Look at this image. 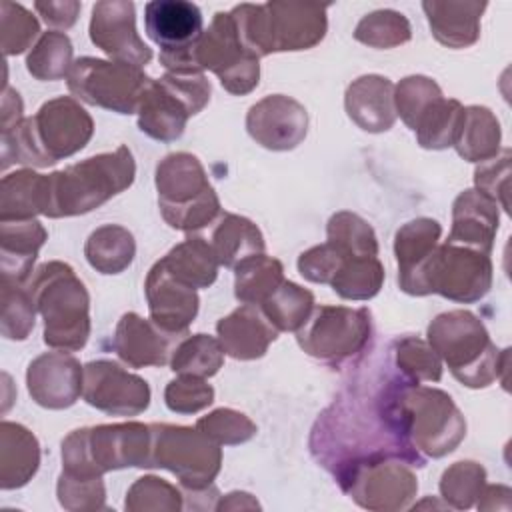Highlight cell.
Here are the masks:
<instances>
[{"label": "cell", "instance_id": "obj_1", "mask_svg": "<svg viewBox=\"0 0 512 512\" xmlns=\"http://www.w3.org/2000/svg\"><path fill=\"white\" fill-rule=\"evenodd\" d=\"M90 114L72 98H54L24 118L18 126L2 132V168L10 162L28 166H52L58 160L82 150L92 138Z\"/></svg>", "mask_w": 512, "mask_h": 512}, {"label": "cell", "instance_id": "obj_2", "mask_svg": "<svg viewBox=\"0 0 512 512\" xmlns=\"http://www.w3.org/2000/svg\"><path fill=\"white\" fill-rule=\"evenodd\" d=\"M384 396L394 428L416 452L440 458L452 452L466 434L460 410L442 390L402 378L388 382Z\"/></svg>", "mask_w": 512, "mask_h": 512}, {"label": "cell", "instance_id": "obj_3", "mask_svg": "<svg viewBox=\"0 0 512 512\" xmlns=\"http://www.w3.org/2000/svg\"><path fill=\"white\" fill-rule=\"evenodd\" d=\"M238 36L256 58L272 52L308 50L326 34V6L296 2L240 4L230 10Z\"/></svg>", "mask_w": 512, "mask_h": 512}, {"label": "cell", "instance_id": "obj_4", "mask_svg": "<svg viewBox=\"0 0 512 512\" xmlns=\"http://www.w3.org/2000/svg\"><path fill=\"white\" fill-rule=\"evenodd\" d=\"M136 174V164L128 146L114 152L86 158L62 172L48 174L46 216H78L102 206L112 196L126 190Z\"/></svg>", "mask_w": 512, "mask_h": 512}, {"label": "cell", "instance_id": "obj_5", "mask_svg": "<svg viewBox=\"0 0 512 512\" xmlns=\"http://www.w3.org/2000/svg\"><path fill=\"white\" fill-rule=\"evenodd\" d=\"M26 288L44 318V342L64 352L84 348L90 336V298L74 270L58 260L46 262Z\"/></svg>", "mask_w": 512, "mask_h": 512}, {"label": "cell", "instance_id": "obj_6", "mask_svg": "<svg viewBox=\"0 0 512 512\" xmlns=\"http://www.w3.org/2000/svg\"><path fill=\"white\" fill-rule=\"evenodd\" d=\"M62 462L64 472L86 478L126 466L148 468L150 426L126 422L74 430L62 442Z\"/></svg>", "mask_w": 512, "mask_h": 512}, {"label": "cell", "instance_id": "obj_7", "mask_svg": "<svg viewBox=\"0 0 512 512\" xmlns=\"http://www.w3.org/2000/svg\"><path fill=\"white\" fill-rule=\"evenodd\" d=\"M428 342L458 382L484 388L498 378L500 352L472 312L452 310L436 316L428 326Z\"/></svg>", "mask_w": 512, "mask_h": 512}, {"label": "cell", "instance_id": "obj_8", "mask_svg": "<svg viewBox=\"0 0 512 512\" xmlns=\"http://www.w3.org/2000/svg\"><path fill=\"white\" fill-rule=\"evenodd\" d=\"M158 204L164 220L178 230L198 232L220 216V202L200 160L188 152L168 154L156 168Z\"/></svg>", "mask_w": 512, "mask_h": 512}, {"label": "cell", "instance_id": "obj_9", "mask_svg": "<svg viewBox=\"0 0 512 512\" xmlns=\"http://www.w3.org/2000/svg\"><path fill=\"white\" fill-rule=\"evenodd\" d=\"M210 100V82L202 72H166L152 80L138 108V126L154 140L172 142L182 136L186 120Z\"/></svg>", "mask_w": 512, "mask_h": 512}, {"label": "cell", "instance_id": "obj_10", "mask_svg": "<svg viewBox=\"0 0 512 512\" xmlns=\"http://www.w3.org/2000/svg\"><path fill=\"white\" fill-rule=\"evenodd\" d=\"M220 448L198 428L150 424V462L174 472L188 490H206L220 470Z\"/></svg>", "mask_w": 512, "mask_h": 512}, {"label": "cell", "instance_id": "obj_11", "mask_svg": "<svg viewBox=\"0 0 512 512\" xmlns=\"http://www.w3.org/2000/svg\"><path fill=\"white\" fill-rule=\"evenodd\" d=\"M68 90L86 104L118 114L138 112L146 90L152 84L138 66L108 62L84 56L68 72Z\"/></svg>", "mask_w": 512, "mask_h": 512}, {"label": "cell", "instance_id": "obj_12", "mask_svg": "<svg viewBox=\"0 0 512 512\" xmlns=\"http://www.w3.org/2000/svg\"><path fill=\"white\" fill-rule=\"evenodd\" d=\"M198 70H212L230 94H248L258 86V58L242 44L230 12H216L192 48Z\"/></svg>", "mask_w": 512, "mask_h": 512}, {"label": "cell", "instance_id": "obj_13", "mask_svg": "<svg viewBox=\"0 0 512 512\" xmlns=\"http://www.w3.org/2000/svg\"><path fill=\"white\" fill-rule=\"evenodd\" d=\"M372 320L368 308L320 306L296 330L300 348L324 362H340L364 350Z\"/></svg>", "mask_w": 512, "mask_h": 512}, {"label": "cell", "instance_id": "obj_14", "mask_svg": "<svg viewBox=\"0 0 512 512\" xmlns=\"http://www.w3.org/2000/svg\"><path fill=\"white\" fill-rule=\"evenodd\" d=\"M334 476L344 492L372 510L406 508L418 488L412 470L396 456L358 462Z\"/></svg>", "mask_w": 512, "mask_h": 512}, {"label": "cell", "instance_id": "obj_15", "mask_svg": "<svg viewBox=\"0 0 512 512\" xmlns=\"http://www.w3.org/2000/svg\"><path fill=\"white\" fill-rule=\"evenodd\" d=\"M492 262L486 252L444 242L426 266V290L454 302H476L490 290Z\"/></svg>", "mask_w": 512, "mask_h": 512}, {"label": "cell", "instance_id": "obj_16", "mask_svg": "<svg viewBox=\"0 0 512 512\" xmlns=\"http://www.w3.org/2000/svg\"><path fill=\"white\" fill-rule=\"evenodd\" d=\"M202 12L186 0H154L144 8L148 38L160 46V62L166 70L190 66L192 48L200 40Z\"/></svg>", "mask_w": 512, "mask_h": 512}, {"label": "cell", "instance_id": "obj_17", "mask_svg": "<svg viewBox=\"0 0 512 512\" xmlns=\"http://www.w3.org/2000/svg\"><path fill=\"white\" fill-rule=\"evenodd\" d=\"M82 396L90 406L112 416H136L150 404L146 380L110 360H96L84 366Z\"/></svg>", "mask_w": 512, "mask_h": 512}, {"label": "cell", "instance_id": "obj_18", "mask_svg": "<svg viewBox=\"0 0 512 512\" xmlns=\"http://www.w3.org/2000/svg\"><path fill=\"white\" fill-rule=\"evenodd\" d=\"M90 40L118 62L146 66L152 60V50L136 32L134 4L126 0H106L92 8Z\"/></svg>", "mask_w": 512, "mask_h": 512}, {"label": "cell", "instance_id": "obj_19", "mask_svg": "<svg viewBox=\"0 0 512 512\" xmlns=\"http://www.w3.org/2000/svg\"><path fill=\"white\" fill-rule=\"evenodd\" d=\"M250 136L270 150H290L298 146L308 130V114L296 100L274 94L254 104L246 118Z\"/></svg>", "mask_w": 512, "mask_h": 512}, {"label": "cell", "instance_id": "obj_20", "mask_svg": "<svg viewBox=\"0 0 512 512\" xmlns=\"http://www.w3.org/2000/svg\"><path fill=\"white\" fill-rule=\"evenodd\" d=\"M26 382L36 404L62 410L72 406L82 394L84 368L72 354L64 350L46 352L30 362Z\"/></svg>", "mask_w": 512, "mask_h": 512}, {"label": "cell", "instance_id": "obj_21", "mask_svg": "<svg viewBox=\"0 0 512 512\" xmlns=\"http://www.w3.org/2000/svg\"><path fill=\"white\" fill-rule=\"evenodd\" d=\"M186 332H170L154 320H144L134 312L120 318L114 334L116 354L130 366H164L170 364L176 346L186 338Z\"/></svg>", "mask_w": 512, "mask_h": 512}, {"label": "cell", "instance_id": "obj_22", "mask_svg": "<svg viewBox=\"0 0 512 512\" xmlns=\"http://www.w3.org/2000/svg\"><path fill=\"white\" fill-rule=\"evenodd\" d=\"M442 228L432 218H416L406 222L394 240L398 260V284L404 292L414 296L428 294L426 266L438 246Z\"/></svg>", "mask_w": 512, "mask_h": 512}, {"label": "cell", "instance_id": "obj_23", "mask_svg": "<svg viewBox=\"0 0 512 512\" xmlns=\"http://www.w3.org/2000/svg\"><path fill=\"white\" fill-rule=\"evenodd\" d=\"M150 320L170 332H186L198 314L196 288L174 278L158 260L146 278Z\"/></svg>", "mask_w": 512, "mask_h": 512}, {"label": "cell", "instance_id": "obj_24", "mask_svg": "<svg viewBox=\"0 0 512 512\" xmlns=\"http://www.w3.org/2000/svg\"><path fill=\"white\" fill-rule=\"evenodd\" d=\"M224 354L236 360H254L266 354L270 342L278 338V330L256 304H242L216 326Z\"/></svg>", "mask_w": 512, "mask_h": 512}, {"label": "cell", "instance_id": "obj_25", "mask_svg": "<svg viewBox=\"0 0 512 512\" xmlns=\"http://www.w3.org/2000/svg\"><path fill=\"white\" fill-rule=\"evenodd\" d=\"M498 230V204L478 190H464L452 206V230L446 242L490 254Z\"/></svg>", "mask_w": 512, "mask_h": 512}, {"label": "cell", "instance_id": "obj_26", "mask_svg": "<svg viewBox=\"0 0 512 512\" xmlns=\"http://www.w3.org/2000/svg\"><path fill=\"white\" fill-rule=\"evenodd\" d=\"M348 116L366 132H384L396 120L394 84L384 76H362L346 90Z\"/></svg>", "mask_w": 512, "mask_h": 512}, {"label": "cell", "instance_id": "obj_27", "mask_svg": "<svg viewBox=\"0 0 512 512\" xmlns=\"http://www.w3.org/2000/svg\"><path fill=\"white\" fill-rule=\"evenodd\" d=\"M46 238L44 226L34 218L0 222L2 280L22 284L32 272L36 254Z\"/></svg>", "mask_w": 512, "mask_h": 512}, {"label": "cell", "instance_id": "obj_28", "mask_svg": "<svg viewBox=\"0 0 512 512\" xmlns=\"http://www.w3.org/2000/svg\"><path fill=\"white\" fill-rule=\"evenodd\" d=\"M434 38L448 48H466L480 36L486 2H422Z\"/></svg>", "mask_w": 512, "mask_h": 512}, {"label": "cell", "instance_id": "obj_29", "mask_svg": "<svg viewBox=\"0 0 512 512\" xmlns=\"http://www.w3.org/2000/svg\"><path fill=\"white\" fill-rule=\"evenodd\" d=\"M218 264L234 268L242 260L264 252V238L256 224L236 214H220L202 234Z\"/></svg>", "mask_w": 512, "mask_h": 512}, {"label": "cell", "instance_id": "obj_30", "mask_svg": "<svg viewBox=\"0 0 512 512\" xmlns=\"http://www.w3.org/2000/svg\"><path fill=\"white\" fill-rule=\"evenodd\" d=\"M40 450L36 436L22 424H0V486L4 490L24 486L38 470Z\"/></svg>", "mask_w": 512, "mask_h": 512}, {"label": "cell", "instance_id": "obj_31", "mask_svg": "<svg viewBox=\"0 0 512 512\" xmlns=\"http://www.w3.org/2000/svg\"><path fill=\"white\" fill-rule=\"evenodd\" d=\"M48 210V176L18 170L2 178L0 222L30 220Z\"/></svg>", "mask_w": 512, "mask_h": 512}, {"label": "cell", "instance_id": "obj_32", "mask_svg": "<svg viewBox=\"0 0 512 512\" xmlns=\"http://www.w3.org/2000/svg\"><path fill=\"white\" fill-rule=\"evenodd\" d=\"M160 262L174 278L192 288H208L216 280L220 266L212 248L198 232H190V236L160 258Z\"/></svg>", "mask_w": 512, "mask_h": 512}, {"label": "cell", "instance_id": "obj_33", "mask_svg": "<svg viewBox=\"0 0 512 512\" xmlns=\"http://www.w3.org/2000/svg\"><path fill=\"white\" fill-rule=\"evenodd\" d=\"M452 146L470 162L494 158L500 146V124L496 116L482 106L464 108Z\"/></svg>", "mask_w": 512, "mask_h": 512}, {"label": "cell", "instance_id": "obj_34", "mask_svg": "<svg viewBox=\"0 0 512 512\" xmlns=\"http://www.w3.org/2000/svg\"><path fill=\"white\" fill-rule=\"evenodd\" d=\"M136 244L132 234L116 224L94 230L86 242L84 254L92 268L102 274H118L134 260Z\"/></svg>", "mask_w": 512, "mask_h": 512}, {"label": "cell", "instance_id": "obj_35", "mask_svg": "<svg viewBox=\"0 0 512 512\" xmlns=\"http://www.w3.org/2000/svg\"><path fill=\"white\" fill-rule=\"evenodd\" d=\"M234 294L244 304L260 306L284 282V268L280 260L254 254L234 266Z\"/></svg>", "mask_w": 512, "mask_h": 512}, {"label": "cell", "instance_id": "obj_36", "mask_svg": "<svg viewBox=\"0 0 512 512\" xmlns=\"http://www.w3.org/2000/svg\"><path fill=\"white\" fill-rule=\"evenodd\" d=\"M260 308L278 332L298 330L314 310V296L306 288L284 280Z\"/></svg>", "mask_w": 512, "mask_h": 512}, {"label": "cell", "instance_id": "obj_37", "mask_svg": "<svg viewBox=\"0 0 512 512\" xmlns=\"http://www.w3.org/2000/svg\"><path fill=\"white\" fill-rule=\"evenodd\" d=\"M384 282V266L378 256L346 258L332 278V290L346 300H368L380 292Z\"/></svg>", "mask_w": 512, "mask_h": 512}, {"label": "cell", "instance_id": "obj_38", "mask_svg": "<svg viewBox=\"0 0 512 512\" xmlns=\"http://www.w3.org/2000/svg\"><path fill=\"white\" fill-rule=\"evenodd\" d=\"M224 362V348L220 340L208 334H194L184 338L170 360V366L178 374H190L208 378L214 376Z\"/></svg>", "mask_w": 512, "mask_h": 512}, {"label": "cell", "instance_id": "obj_39", "mask_svg": "<svg viewBox=\"0 0 512 512\" xmlns=\"http://www.w3.org/2000/svg\"><path fill=\"white\" fill-rule=\"evenodd\" d=\"M328 244L344 258L378 256V242L372 226L352 212H338L328 222Z\"/></svg>", "mask_w": 512, "mask_h": 512}, {"label": "cell", "instance_id": "obj_40", "mask_svg": "<svg viewBox=\"0 0 512 512\" xmlns=\"http://www.w3.org/2000/svg\"><path fill=\"white\" fill-rule=\"evenodd\" d=\"M462 104L452 98H438L418 120L414 132L424 148L442 150L452 146L462 118Z\"/></svg>", "mask_w": 512, "mask_h": 512}, {"label": "cell", "instance_id": "obj_41", "mask_svg": "<svg viewBox=\"0 0 512 512\" xmlns=\"http://www.w3.org/2000/svg\"><path fill=\"white\" fill-rule=\"evenodd\" d=\"M72 64V42L64 32H44L26 60L28 72L38 80L68 76Z\"/></svg>", "mask_w": 512, "mask_h": 512}, {"label": "cell", "instance_id": "obj_42", "mask_svg": "<svg viewBox=\"0 0 512 512\" xmlns=\"http://www.w3.org/2000/svg\"><path fill=\"white\" fill-rule=\"evenodd\" d=\"M410 24L404 14L396 10H376L366 14L356 30L354 38L372 48H392L410 40Z\"/></svg>", "mask_w": 512, "mask_h": 512}, {"label": "cell", "instance_id": "obj_43", "mask_svg": "<svg viewBox=\"0 0 512 512\" xmlns=\"http://www.w3.org/2000/svg\"><path fill=\"white\" fill-rule=\"evenodd\" d=\"M36 304L26 286L2 280V336L10 340L28 338L34 328Z\"/></svg>", "mask_w": 512, "mask_h": 512}, {"label": "cell", "instance_id": "obj_44", "mask_svg": "<svg viewBox=\"0 0 512 512\" xmlns=\"http://www.w3.org/2000/svg\"><path fill=\"white\" fill-rule=\"evenodd\" d=\"M442 98L438 84L426 76H408L394 88V106L408 128H416L422 114Z\"/></svg>", "mask_w": 512, "mask_h": 512}, {"label": "cell", "instance_id": "obj_45", "mask_svg": "<svg viewBox=\"0 0 512 512\" xmlns=\"http://www.w3.org/2000/svg\"><path fill=\"white\" fill-rule=\"evenodd\" d=\"M396 364L404 374V378H408L410 382H418V380L436 382L442 376L440 356L432 350L430 344L414 336L396 340Z\"/></svg>", "mask_w": 512, "mask_h": 512}, {"label": "cell", "instance_id": "obj_46", "mask_svg": "<svg viewBox=\"0 0 512 512\" xmlns=\"http://www.w3.org/2000/svg\"><path fill=\"white\" fill-rule=\"evenodd\" d=\"M486 472L476 462H456L450 466L440 482V492L454 508H470L482 494Z\"/></svg>", "mask_w": 512, "mask_h": 512}, {"label": "cell", "instance_id": "obj_47", "mask_svg": "<svg viewBox=\"0 0 512 512\" xmlns=\"http://www.w3.org/2000/svg\"><path fill=\"white\" fill-rule=\"evenodd\" d=\"M0 16L2 52L6 56L24 52L40 32L38 20L22 4L14 2H2Z\"/></svg>", "mask_w": 512, "mask_h": 512}, {"label": "cell", "instance_id": "obj_48", "mask_svg": "<svg viewBox=\"0 0 512 512\" xmlns=\"http://www.w3.org/2000/svg\"><path fill=\"white\" fill-rule=\"evenodd\" d=\"M196 428L202 430L216 444H240L256 434L254 422L230 408L210 412L208 416L196 422Z\"/></svg>", "mask_w": 512, "mask_h": 512}, {"label": "cell", "instance_id": "obj_49", "mask_svg": "<svg viewBox=\"0 0 512 512\" xmlns=\"http://www.w3.org/2000/svg\"><path fill=\"white\" fill-rule=\"evenodd\" d=\"M130 510H180V492L156 476L138 478L126 496Z\"/></svg>", "mask_w": 512, "mask_h": 512}, {"label": "cell", "instance_id": "obj_50", "mask_svg": "<svg viewBox=\"0 0 512 512\" xmlns=\"http://www.w3.org/2000/svg\"><path fill=\"white\" fill-rule=\"evenodd\" d=\"M164 400L172 412L192 414L206 408L214 400V390L200 376L180 374V378L172 380L166 386Z\"/></svg>", "mask_w": 512, "mask_h": 512}, {"label": "cell", "instance_id": "obj_51", "mask_svg": "<svg viewBox=\"0 0 512 512\" xmlns=\"http://www.w3.org/2000/svg\"><path fill=\"white\" fill-rule=\"evenodd\" d=\"M58 498L64 508H102L104 506V484L100 476L82 478L62 472L58 480Z\"/></svg>", "mask_w": 512, "mask_h": 512}, {"label": "cell", "instance_id": "obj_52", "mask_svg": "<svg viewBox=\"0 0 512 512\" xmlns=\"http://www.w3.org/2000/svg\"><path fill=\"white\" fill-rule=\"evenodd\" d=\"M508 174H510V150L506 148L502 152V158L494 156L490 160H484L474 174L476 180V190L494 200L496 204L500 202L504 210H508V200H506V190H508Z\"/></svg>", "mask_w": 512, "mask_h": 512}, {"label": "cell", "instance_id": "obj_53", "mask_svg": "<svg viewBox=\"0 0 512 512\" xmlns=\"http://www.w3.org/2000/svg\"><path fill=\"white\" fill-rule=\"evenodd\" d=\"M34 10L42 16V20L58 30L70 28L80 12V2H36Z\"/></svg>", "mask_w": 512, "mask_h": 512}, {"label": "cell", "instance_id": "obj_54", "mask_svg": "<svg viewBox=\"0 0 512 512\" xmlns=\"http://www.w3.org/2000/svg\"><path fill=\"white\" fill-rule=\"evenodd\" d=\"M22 122V100L20 94L12 88L2 92V112H0V132H8Z\"/></svg>", "mask_w": 512, "mask_h": 512}]
</instances>
